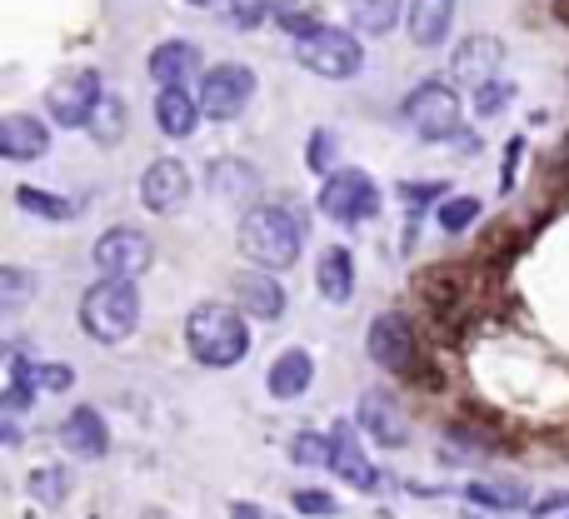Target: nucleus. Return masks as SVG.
Wrapping results in <instances>:
<instances>
[{"instance_id": "9d476101", "label": "nucleus", "mask_w": 569, "mask_h": 519, "mask_svg": "<svg viewBox=\"0 0 569 519\" xmlns=\"http://www.w3.org/2000/svg\"><path fill=\"white\" fill-rule=\"evenodd\" d=\"M365 350L379 370H410L415 365V325H410L400 310H385V315H375V325H370Z\"/></svg>"}, {"instance_id": "b1692460", "label": "nucleus", "mask_w": 569, "mask_h": 519, "mask_svg": "<svg viewBox=\"0 0 569 519\" xmlns=\"http://www.w3.org/2000/svg\"><path fill=\"white\" fill-rule=\"evenodd\" d=\"M400 21V0H350V25L360 36H385Z\"/></svg>"}, {"instance_id": "bb28decb", "label": "nucleus", "mask_w": 569, "mask_h": 519, "mask_svg": "<svg viewBox=\"0 0 569 519\" xmlns=\"http://www.w3.org/2000/svg\"><path fill=\"white\" fill-rule=\"evenodd\" d=\"M85 135H90L95 145H116L120 135H125V100H116V95H100V106H95Z\"/></svg>"}, {"instance_id": "a878e982", "label": "nucleus", "mask_w": 569, "mask_h": 519, "mask_svg": "<svg viewBox=\"0 0 569 519\" xmlns=\"http://www.w3.org/2000/svg\"><path fill=\"white\" fill-rule=\"evenodd\" d=\"M290 460L305 464V470H330L335 464V435H320V430H300L290 439Z\"/></svg>"}, {"instance_id": "dca6fc26", "label": "nucleus", "mask_w": 569, "mask_h": 519, "mask_svg": "<svg viewBox=\"0 0 569 519\" xmlns=\"http://www.w3.org/2000/svg\"><path fill=\"white\" fill-rule=\"evenodd\" d=\"M330 470L340 474L344 484H355L360 495H375V490H385V480H379L375 460H370L365 449L355 445V435H350V425H340V430H335V464H330Z\"/></svg>"}, {"instance_id": "a19ab883", "label": "nucleus", "mask_w": 569, "mask_h": 519, "mask_svg": "<svg viewBox=\"0 0 569 519\" xmlns=\"http://www.w3.org/2000/svg\"><path fill=\"white\" fill-rule=\"evenodd\" d=\"M190 5H226V0H190Z\"/></svg>"}, {"instance_id": "cd10ccee", "label": "nucleus", "mask_w": 569, "mask_h": 519, "mask_svg": "<svg viewBox=\"0 0 569 519\" xmlns=\"http://www.w3.org/2000/svg\"><path fill=\"white\" fill-rule=\"evenodd\" d=\"M15 205L25 215H40V220H75V205L65 195H50V190H36V185H15Z\"/></svg>"}, {"instance_id": "7ed1b4c3", "label": "nucleus", "mask_w": 569, "mask_h": 519, "mask_svg": "<svg viewBox=\"0 0 569 519\" xmlns=\"http://www.w3.org/2000/svg\"><path fill=\"white\" fill-rule=\"evenodd\" d=\"M135 325H141V290L131 280H100L81 295V330L90 335L95 345H120L131 340Z\"/></svg>"}, {"instance_id": "58836bf2", "label": "nucleus", "mask_w": 569, "mask_h": 519, "mask_svg": "<svg viewBox=\"0 0 569 519\" xmlns=\"http://www.w3.org/2000/svg\"><path fill=\"white\" fill-rule=\"evenodd\" d=\"M230 519H265V509L250 505V499H240V505H230Z\"/></svg>"}, {"instance_id": "aec40b11", "label": "nucleus", "mask_w": 569, "mask_h": 519, "mask_svg": "<svg viewBox=\"0 0 569 519\" xmlns=\"http://www.w3.org/2000/svg\"><path fill=\"white\" fill-rule=\"evenodd\" d=\"M315 290H320L330 305H344V300L355 295V260H350L344 245L320 250V260H315Z\"/></svg>"}, {"instance_id": "f3484780", "label": "nucleus", "mask_w": 569, "mask_h": 519, "mask_svg": "<svg viewBox=\"0 0 569 519\" xmlns=\"http://www.w3.org/2000/svg\"><path fill=\"white\" fill-rule=\"evenodd\" d=\"M50 150V125H40L36 116H5L0 120V155L5 160H40Z\"/></svg>"}, {"instance_id": "5701e85b", "label": "nucleus", "mask_w": 569, "mask_h": 519, "mask_svg": "<svg viewBox=\"0 0 569 519\" xmlns=\"http://www.w3.org/2000/svg\"><path fill=\"white\" fill-rule=\"evenodd\" d=\"M210 185H215V195L240 201V195H255V190H261V176H255L250 160H215V166H210Z\"/></svg>"}, {"instance_id": "4be33fe9", "label": "nucleus", "mask_w": 569, "mask_h": 519, "mask_svg": "<svg viewBox=\"0 0 569 519\" xmlns=\"http://www.w3.org/2000/svg\"><path fill=\"white\" fill-rule=\"evenodd\" d=\"M455 21V0H410V40L420 50H435L439 40L450 36Z\"/></svg>"}, {"instance_id": "9b49d317", "label": "nucleus", "mask_w": 569, "mask_h": 519, "mask_svg": "<svg viewBox=\"0 0 569 519\" xmlns=\"http://www.w3.org/2000/svg\"><path fill=\"white\" fill-rule=\"evenodd\" d=\"M190 170H185V160H175V155H160V160H150L145 166V176H141V201H145V210H155V215H175L180 205L190 201Z\"/></svg>"}, {"instance_id": "473e14b6", "label": "nucleus", "mask_w": 569, "mask_h": 519, "mask_svg": "<svg viewBox=\"0 0 569 519\" xmlns=\"http://www.w3.org/2000/svg\"><path fill=\"white\" fill-rule=\"evenodd\" d=\"M226 15H230V25H240V31H255V25L270 15V0H226Z\"/></svg>"}, {"instance_id": "f03ea898", "label": "nucleus", "mask_w": 569, "mask_h": 519, "mask_svg": "<svg viewBox=\"0 0 569 519\" xmlns=\"http://www.w3.org/2000/svg\"><path fill=\"white\" fill-rule=\"evenodd\" d=\"M185 350L210 370H230L250 354V325L245 310L220 305V300H205V305L190 310L185 319Z\"/></svg>"}, {"instance_id": "423d86ee", "label": "nucleus", "mask_w": 569, "mask_h": 519, "mask_svg": "<svg viewBox=\"0 0 569 519\" xmlns=\"http://www.w3.org/2000/svg\"><path fill=\"white\" fill-rule=\"evenodd\" d=\"M320 215L335 225H365L379 215V185L365 170H335L320 185Z\"/></svg>"}, {"instance_id": "c756f323", "label": "nucleus", "mask_w": 569, "mask_h": 519, "mask_svg": "<svg viewBox=\"0 0 569 519\" xmlns=\"http://www.w3.org/2000/svg\"><path fill=\"white\" fill-rule=\"evenodd\" d=\"M65 470L60 464H40V470H31V495L40 499V505H60L65 499Z\"/></svg>"}, {"instance_id": "2eb2a0df", "label": "nucleus", "mask_w": 569, "mask_h": 519, "mask_svg": "<svg viewBox=\"0 0 569 519\" xmlns=\"http://www.w3.org/2000/svg\"><path fill=\"white\" fill-rule=\"evenodd\" d=\"M60 445L71 449L75 460H100L110 449V430H106V420H100V410L75 405V410L60 420Z\"/></svg>"}, {"instance_id": "c85d7f7f", "label": "nucleus", "mask_w": 569, "mask_h": 519, "mask_svg": "<svg viewBox=\"0 0 569 519\" xmlns=\"http://www.w3.org/2000/svg\"><path fill=\"white\" fill-rule=\"evenodd\" d=\"M435 220L445 236H460V230H470V225L480 220V201H474V195H450V201L435 205Z\"/></svg>"}, {"instance_id": "c9c22d12", "label": "nucleus", "mask_w": 569, "mask_h": 519, "mask_svg": "<svg viewBox=\"0 0 569 519\" xmlns=\"http://www.w3.org/2000/svg\"><path fill=\"white\" fill-rule=\"evenodd\" d=\"M75 370L71 365H40V389H50V395H60V389H71Z\"/></svg>"}, {"instance_id": "20e7f679", "label": "nucleus", "mask_w": 569, "mask_h": 519, "mask_svg": "<svg viewBox=\"0 0 569 519\" xmlns=\"http://www.w3.org/2000/svg\"><path fill=\"white\" fill-rule=\"evenodd\" d=\"M404 125L420 141H455L460 135V95L445 81H420L404 95Z\"/></svg>"}, {"instance_id": "f257e3e1", "label": "nucleus", "mask_w": 569, "mask_h": 519, "mask_svg": "<svg viewBox=\"0 0 569 519\" xmlns=\"http://www.w3.org/2000/svg\"><path fill=\"white\" fill-rule=\"evenodd\" d=\"M305 245V225L290 205H250L240 220V250L255 270H290Z\"/></svg>"}, {"instance_id": "6e6552de", "label": "nucleus", "mask_w": 569, "mask_h": 519, "mask_svg": "<svg viewBox=\"0 0 569 519\" xmlns=\"http://www.w3.org/2000/svg\"><path fill=\"white\" fill-rule=\"evenodd\" d=\"M90 255H95V265H100V275H110V280H135V275L150 270L155 245L135 225H110L106 236L95 240Z\"/></svg>"}, {"instance_id": "0eeeda50", "label": "nucleus", "mask_w": 569, "mask_h": 519, "mask_svg": "<svg viewBox=\"0 0 569 519\" xmlns=\"http://www.w3.org/2000/svg\"><path fill=\"white\" fill-rule=\"evenodd\" d=\"M250 100H255V71L250 65L226 60V65H210L201 75V116L205 120H240Z\"/></svg>"}, {"instance_id": "72a5a7b5", "label": "nucleus", "mask_w": 569, "mask_h": 519, "mask_svg": "<svg viewBox=\"0 0 569 519\" xmlns=\"http://www.w3.org/2000/svg\"><path fill=\"white\" fill-rule=\"evenodd\" d=\"M510 85L505 81H489L485 90H474V110H480V116H495V110H505V100H510Z\"/></svg>"}, {"instance_id": "393cba45", "label": "nucleus", "mask_w": 569, "mask_h": 519, "mask_svg": "<svg viewBox=\"0 0 569 519\" xmlns=\"http://www.w3.org/2000/svg\"><path fill=\"white\" fill-rule=\"evenodd\" d=\"M464 499L470 505H485V509H524V484H514V480H474V484H464Z\"/></svg>"}, {"instance_id": "1a4fd4ad", "label": "nucleus", "mask_w": 569, "mask_h": 519, "mask_svg": "<svg viewBox=\"0 0 569 519\" xmlns=\"http://www.w3.org/2000/svg\"><path fill=\"white\" fill-rule=\"evenodd\" d=\"M100 75L95 71H65L56 85L46 90V110L56 125H71V130H85L95 116V106H100Z\"/></svg>"}, {"instance_id": "412c9836", "label": "nucleus", "mask_w": 569, "mask_h": 519, "mask_svg": "<svg viewBox=\"0 0 569 519\" xmlns=\"http://www.w3.org/2000/svg\"><path fill=\"white\" fill-rule=\"evenodd\" d=\"M310 379H315V360H310L305 350H280L270 375H265V385H270L275 400H295V395L310 389Z\"/></svg>"}, {"instance_id": "2f4dec72", "label": "nucleus", "mask_w": 569, "mask_h": 519, "mask_svg": "<svg viewBox=\"0 0 569 519\" xmlns=\"http://www.w3.org/2000/svg\"><path fill=\"white\" fill-rule=\"evenodd\" d=\"M31 285H36V280H31L21 265H5V270H0V305L15 310L25 295H31Z\"/></svg>"}, {"instance_id": "7c9ffc66", "label": "nucleus", "mask_w": 569, "mask_h": 519, "mask_svg": "<svg viewBox=\"0 0 569 519\" xmlns=\"http://www.w3.org/2000/svg\"><path fill=\"white\" fill-rule=\"evenodd\" d=\"M305 166L315 170V176H335V135H330V130H315V135H310Z\"/></svg>"}, {"instance_id": "f704fd0d", "label": "nucleus", "mask_w": 569, "mask_h": 519, "mask_svg": "<svg viewBox=\"0 0 569 519\" xmlns=\"http://www.w3.org/2000/svg\"><path fill=\"white\" fill-rule=\"evenodd\" d=\"M295 509L300 515H335V495H325V490H295Z\"/></svg>"}, {"instance_id": "e433bc0d", "label": "nucleus", "mask_w": 569, "mask_h": 519, "mask_svg": "<svg viewBox=\"0 0 569 519\" xmlns=\"http://www.w3.org/2000/svg\"><path fill=\"white\" fill-rule=\"evenodd\" d=\"M400 195H404V201H445V180H429V185H415V180H404Z\"/></svg>"}, {"instance_id": "4468645a", "label": "nucleus", "mask_w": 569, "mask_h": 519, "mask_svg": "<svg viewBox=\"0 0 569 519\" xmlns=\"http://www.w3.org/2000/svg\"><path fill=\"white\" fill-rule=\"evenodd\" d=\"M235 305L255 319H280L290 295H284V285L275 270H240L235 275Z\"/></svg>"}, {"instance_id": "4c0bfd02", "label": "nucleus", "mask_w": 569, "mask_h": 519, "mask_svg": "<svg viewBox=\"0 0 569 519\" xmlns=\"http://www.w3.org/2000/svg\"><path fill=\"white\" fill-rule=\"evenodd\" d=\"M520 150H524V141H510V145H505V170H499V190H510V185H514V166H520Z\"/></svg>"}, {"instance_id": "ddd939ff", "label": "nucleus", "mask_w": 569, "mask_h": 519, "mask_svg": "<svg viewBox=\"0 0 569 519\" xmlns=\"http://www.w3.org/2000/svg\"><path fill=\"white\" fill-rule=\"evenodd\" d=\"M499 60H505V46L495 36H470L455 46V60H450V75L460 85H474V90H485L489 81L499 75Z\"/></svg>"}, {"instance_id": "f8f14e48", "label": "nucleus", "mask_w": 569, "mask_h": 519, "mask_svg": "<svg viewBox=\"0 0 569 519\" xmlns=\"http://www.w3.org/2000/svg\"><path fill=\"white\" fill-rule=\"evenodd\" d=\"M355 420H360V430H365L375 445H385V449L410 445V420H404L400 405H395L385 389H365V395H360Z\"/></svg>"}, {"instance_id": "a211bd4d", "label": "nucleus", "mask_w": 569, "mask_h": 519, "mask_svg": "<svg viewBox=\"0 0 569 519\" xmlns=\"http://www.w3.org/2000/svg\"><path fill=\"white\" fill-rule=\"evenodd\" d=\"M190 75H201V50L190 46V40H160V46L150 50V81L160 85V90L185 85Z\"/></svg>"}, {"instance_id": "ea45409f", "label": "nucleus", "mask_w": 569, "mask_h": 519, "mask_svg": "<svg viewBox=\"0 0 569 519\" xmlns=\"http://www.w3.org/2000/svg\"><path fill=\"white\" fill-rule=\"evenodd\" d=\"M555 509H569V495H549L534 505V515H555Z\"/></svg>"}, {"instance_id": "6ab92c4d", "label": "nucleus", "mask_w": 569, "mask_h": 519, "mask_svg": "<svg viewBox=\"0 0 569 519\" xmlns=\"http://www.w3.org/2000/svg\"><path fill=\"white\" fill-rule=\"evenodd\" d=\"M155 125L166 130L170 141H185L201 125V100L185 90V85H170V90L155 95Z\"/></svg>"}, {"instance_id": "39448f33", "label": "nucleus", "mask_w": 569, "mask_h": 519, "mask_svg": "<svg viewBox=\"0 0 569 519\" xmlns=\"http://www.w3.org/2000/svg\"><path fill=\"white\" fill-rule=\"evenodd\" d=\"M295 60L310 75H325V81H350V75L365 65V50L350 31H335V25H315L305 40H295Z\"/></svg>"}]
</instances>
